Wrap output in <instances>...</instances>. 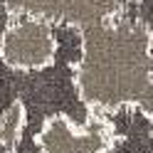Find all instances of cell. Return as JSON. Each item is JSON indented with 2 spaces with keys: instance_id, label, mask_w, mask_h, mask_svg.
Listing matches in <instances>:
<instances>
[{
  "instance_id": "cell-1",
  "label": "cell",
  "mask_w": 153,
  "mask_h": 153,
  "mask_svg": "<svg viewBox=\"0 0 153 153\" xmlns=\"http://www.w3.org/2000/svg\"><path fill=\"white\" fill-rule=\"evenodd\" d=\"M153 30L114 13L109 20L82 27L76 87L94 114L138 104L153 111Z\"/></svg>"
},
{
  "instance_id": "cell-2",
  "label": "cell",
  "mask_w": 153,
  "mask_h": 153,
  "mask_svg": "<svg viewBox=\"0 0 153 153\" xmlns=\"http://www.w3.org/2000/svg\"><path fill=\"white\" fill-rule=\"evenodd\" d=\"M52 25L54 54L35 69H17L15 101L20 106V128L10 153H42L37 146L42 126L54 116H64L74 128H84L94 111L82 99L74 67L82 57V30L64 22Z\"/></svg>"
},
{
  "instance_id": "cell-3",
  "label": "cell",
  "mask_w": 153,
  "mask_h": 153,
  "mask_svg": "<svg viewBox=\"0 0 153 153\" xmlns=\"http://www.w3.org/2000/svg\"><path fill=\"white\" fill-rule=\"evenodd\" d=\"M52 25L32 15H13L0 37V59L15 69H35L52 59Z\"/></svg>"
},
{
  "instance_id": "cell-4",
  "label": "cell",
  "mask_w": 153,
  "mask_h": 153,
  "mask_svg": "<svg viewBox=\"0 0 153 153\" xmlns=\"http://www.w3.org/2000/svg\"><path fill=\"white\" fill-rule=\"evenodd\" d=\"M121 0H5L10 15H32L45 22L89 27L104 22L119 10Z\"/></svg>"
},
{
  "instance_id": "cell-5",
  "label": "cell",
  "mask_w": 153,
  "mask_h": 153,
  "mask_svg": "<svg viewBox=\"0 0 153 153\" xmlns=\"http://www.w3.org/2000/svg\"><path fill=\"white\" fill-rule=\"evenodd\" d=\"M106 128L104 153H153V121L151 111L138 104H123L97 114Z\"/></svg>"
},
{
  "instance_id": "cell-6",
  "label": "cell",
  "mask_w": 153,
  "mask_h": 153,
  "mask_svg": "<svg viewBox=\"0 0 153 153\" xmlns=\"http://www.w3.org/2000/svg\"><path fill=\"white\" fill-rule=\"evenodd\" d=\"M37 146L42 153H104L106 128L97 114L84 128H74L64 116H54L42 126Z\"/></svg>"
},
{
  "instance_id": "cell-7",
  "label": "cell",
  "mask_w": 153,
  "mask_h": 153,
  "mask_svg": "<svg viewBox=\"0 0 153 153\" xmlns=\"http://www.w3.org/2000/svg\"><path fill=\"white\" fill-rule=\"evenodd\" d=\"M10 10L5 7V0H0V37H3V32H5V27H7V22H10Z\"/></svg>"
},
{
  "instance_id": "cell-8",
  "label": "cell",
  "mask_w": 153,
  "mask_h": 153,
  "mask_svg": "<svg viewBox=\"0 0 153 153\" xmlns=\"http://www.w3.org/2000/svg\"><path fill=\"white\" fill-rule=\"evenodd\" d=\"M0 153H10V146H5V143H0Z\"/></svg>"
}]
</instances>
